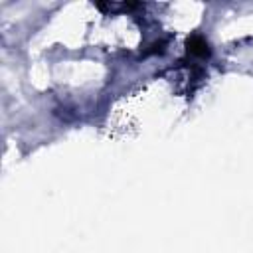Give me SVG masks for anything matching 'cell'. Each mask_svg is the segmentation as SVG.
Instances as JSON below:
<instances>
[{
    "instance_id": "6da1fadb",
    "label": "cell",
    "mask_w": 253,
    "mask_h": 253,
    "mask_svg": "<svg viewBox=\"0 0 253 253\" xmlns=\"http://www.w3.org/2000/svg\"><path fill=\"white\" fill-rule=\"evenodd\" d=\"M186 47H188V53L198 55V57H206V55L210 53L208 42H206L202 36H198V34H194V36H190V38L186 40Z\"/></svg>"
}]
</instances>
